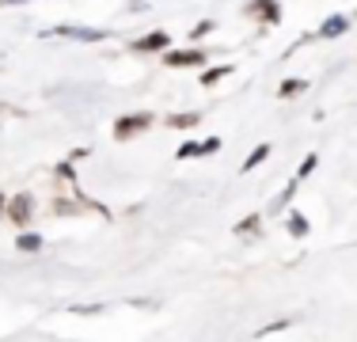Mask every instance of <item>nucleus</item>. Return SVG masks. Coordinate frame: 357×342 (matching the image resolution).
<instances>
[{
	"instance_id": "obj_17",
	"label": "nucleus",
	"mask_w": 357,
	"mask_h": 342,
	"mask_svg": "<svg viewBox=\"0 0 357 342\" xmlns=\"http://www.w3.org/2000/svg\"><path fill=\"white\" fill-rule=\"evenodd\" d=\"M54 179H61V183L76 186V168H73V160H65V164H57V168H54Z\"/></svg>"
},
{
	"instance_id": "obj_2",
	"label": "nucleus",
	"mask_w": 357,
	"mask_h": 342,
	"mask_svg": "<svg viewBox=\"0 0 357 342\" xmlns=\"http://www.w3.org/2000/svg\"><path fill=\"white\" fill-rule=\"evenodd\" d=\"M42 38H73V42H107L110 31L99 27H69V23H57V27H46Z\"/></svg>"
},
{
	"instance_id": "obj_9",
	"label": "nucleus",
	"mask_w": 357,
	"mask_h": 342,
	"mask_svg": "<svg viewBox=\"0 0 357 342\" xmlns=\"http://www.w3.org/2000/svg\"><path fill=\"white\" fill-rule=\"evenodd\" d=\"M308 91V80H301V76H289V80L278 84V99H293V96H304Z\"/></svg>"
},
{
	"instance_id": "obj_1",
	"label": "nucleus",
	"mask_w": 357,
	"mask_h": 342,
	"mask_svg": "<svg viewBox=\"0 0 357 342\" xmlns=\"http://www.w3.org/2000/svg\"><path fill=\"white\" fill-rule=\"evenodd\" d=\"M152 110H133V114H122L114 122V137L118 141H133V137H141V133H149L152 130Z\"/></svg>"
},
{
	"instance_id": "obj_11",
	"label": "nucleus",
	"mask_w": 357,
	"mask_h": 342,
	"mask_svg": "<svg viewBox=\"0 0 357 342\" xmlns=\"http://www.w3.org/2000/svg\"><path fill=\"white\" fill-rule=\"evenodd\" d=\"M262 232V213H251V217L236 221V236H259Z\"/></svg>"
},
{
	"instance_id": "obj_20",
	"label": "nucleus",
	"mask_w": 357,
	"mask_h": 342,
	"mask_svg": "<svg viewBox=\"0 0 357 342\" xmlns=\"http://www.w3.org/2000/svg\"><path fill=\"white\" fill-rule=\"evenodd\" d=\"M285 327H293V320H278V323H266V327H259L255 335L259 339H266V335H278V331H285Z\"/></svg>"
},
{
	"instance_id": "obj_16",
	"label": "nucleus",
	"mask_w": 357,
	"mask_h": 342,
	"mask_svg": "<svg viewBox=\"0 0 357 342\" xmlns=\"http://www.w3.org/2000/svg\"><path fill=\"white\" fill-rule=\"evenodd\" d=\"M316 168H319V156H316V152H308V156L301 160V168H296V175H293V179H296V183H304V179H308Z\"/></svg>"
},
{
	"instance_id": "obj_8",
	"label": "nucleus",
	"mask_w": 357,
	"mask_h": 342,
	"mask_svg": "<svg viewBox=\"0 0 357 342\" xmlns=\"http://www.w3.org/2000/svg\"><path fill=\"white\" fill-rule=\"evenodd\" d=\"M198 122H202L198 110H178V114H167V118H164L167 130H194Z\"/></svg>"
},
{
	"instance_id": "obj_13",
	"label": "nucleus",
	"mask_w": 357,
	"mask_h": 342,
	"mask_svg": "<svg viewBox=\"0 0 357 342\" xmlns=\"http://www.w3.org/2000/svg\"><path fill=\"white\" fill-rule=\"evenodd\" d=\"M262 160H270V144H266V141H262V144H255V149H251V156L243 160V168H240V171H255V168L262 164Z\"/></svg>"
},
{
	"instance_id": "obj_22",
	"label": "nucleus",
	"mask_w": 357,
	"mask_h": 342,
	"mask_svg": "<svg viewBox=\"0 0 357 342\" xmlns=\"http://www.w3.org/2000/svg\"><path fill=\"white\" fill-rule=\"evenodd\" d=\"M194 156H198V141H183V144H178L175 160H194Z\"/></svg>"
},
{
	"instance_id": "obj_24",
	"label": "nucleus",
	"mask_w": 357,
	"mask_h": 342,
	"mask_svg": "<svg viewBox=\"0 0 357 342\" xmlns=\"http://www.w3.org/2000/svg\"><path fill=\"white\" fill-rule=\"evenodd\" d=\"M8 209V194H0V213H4Z\"/></svg>"
},
{
	"instance_id": "obj_23",
	"label": "nucleus",
	"mask_w": 357,
	"mask_h": 342,
	"mask_svg": "<svg viewBox=\"0 0 357 342\" xmlns=\"http://www.w3.org/2000/svg\"><path fill=\"white\" fill-rule=\"evenodd\" d=\"M12 4H31V0H0V8H12Z\"/></svg>"
},
{
	"instance_id": "obj_18",
	"label": "nucleus",
	"mask_w": 357,
	"mask_h": 342,
	"mask_svg": "<svg viewBox=\"0 0 357 342\" xmlns=\"http://www.w3.org/2000/svg\"><path fill=\"white\" fill-rule=\"evenodd\" d=\"M220 137H206V141H198V156H213V152H220Z\"/></svg>"
},
{
	"instance_id": "obj_25",
	"label": "nucleus",
	"mask_w": 357,
	"mask_h": 342,
	"mask_svg": "<svg viewBox=\"0 0 357 342\" xmlns=\"http://www.w3.org/2000/svg\"><path fill=\"white\" fill-rule=\"evenodd\" d=\"M354 15H357V12H354Z\"/></svg>"
},
{
	"instance_id": "obj_10",
	"label": "nucleus",
	"mask_w": 357,
	"mask_h": 342,
	"mask_svg": "<svg viewBox=\"0 0 357 342\" xmlns=\"http://www.w3.org/2000/svg\"><path fill=\"white\" fill-rule=\"evenodd\" d=\"M15 251L20 255H38L42 251V236L38 232H20L15 236Z\"/></svg>"
},
{
	"instance_id": "obj_3",
	"label": "nucleus",
	"mask_w": 357,
	"mask_h": 342,
	"mask_svg": "<svg viewBox=\"0 0 357 342\" xmlns=\"http://www.w3.org/2000/svg\"><path fill=\"white\" fill-rule=\"evenodd\" d=\"M243 15H251L262 27H278V23H282V0H248V4H243Z\"/></svg>"
},
{
	"instance_id": "obj_12",
	"label": "nucleus",
	"mask_w": 357,
	"mask_h": 342,
	"mask_svg": "<svg viewBox=\"0 0 357 342\" xmlns=\"http://www.w3.org/2000/svg\"><path fill=\"white\" fill-rule=\"evenodd\" d=\"M228 73H232V65H213V68H206L198 80H202V88H213V84H220Z\"/></svg>"
},
{
	"instance_id": "obj_4",
	"label": "nucleus",
	"mask_w": 357,
	"mask_h": 342,
	"mask_svg": "<svg viewBox=\"0 0 357 342\" xmlns=\"http://www.w3.org/2000/svg\"><path fill=\"white\" fill-rule=\"evenodd\" d=\"M206 50H202V46H190V50H172V46H167L164 50V65L167 68H202V65H206Z\"/></svg>"
},
{
	"instance_id": "obj_5",
	"label": "nucleus",
	"mask_w": 357,
	"mask_h": 342,
	"mask_svg": "<svg viewBox=\"0 0 357 342\" xmlns=\"http://www.w3.org/2000/svg\"><path fill=\"white\" fill-rule=\"evenodd\" d=\"M4 217L12 221L15 228H27V225H31V217H35V198H31V194H15V198L8 202Z\"/></svg>"
},
{
	"instance_id": "obj_6",
	"label": "nucleus",
	"mask_w": 357,
	"mask_h": 342,
	"mask_svg": "<svg viewBox=\"0 0 357 342\" xmlns=\"http://www.w3.org/2000/svg\"><path fill=\"white\" fill-rule=\"evenodd\" d=\"M167 46H172V34L167 31H149V34H141V38L130 42L133 54H164Z\"/></svg>"
},
{
	"instance_id": "obj_21",
	"label": "nucleus",
	"mask_w": 357,
	"mask_h": 342,
	"mask_svg": "<svg viewBox=\"0 0 357 342\" xmlns=\"http://www.w3.org/2000/svg\"><path fill=\"white\" fill-rule=\"evenodd\" d=\"M213 27H217V23H213V20H202V23H194V31H190V38H194V42H202V38H206V34H213Z\"/></svg>"
},
{
	"instance_id": "obj_7",
	"label": "nucleus",
	"mask_w": 357,
	"mask_h": 342,
	"mask_svg": "<svg viewBox=\"0 0 357 342\" xmlns=\"http://www.w3.org/2000/svg\"><path fill=\"white\" fill-rule=\"evenodd\" d=\"M350 31V15H327V20L319 23V31H316V38H342V34Z\"/></svg>"
},
{
	"instance_id": "obj_15",
	"label": "nucleus",
	"mask_w": 357,
	"mask_h": 342,
	"mask_svg": "<svg viewBox=\"0 0 357 342\" xmlns=\"http://www.w3.org/2000/svg\"><path fill=\"white\" fill-rule=\"evenodd\" d=\"M296 186H301V183H296V179H293V183H289L285 191H282V194H278V198H274V205H270V213H282L285 205H289V202L296 198Z\"/></svg>"
},
{
	"instance_id": "obj_19",
	"label": "nucleus",
	"mask_w": 357,
	"mask_h": 342,
	"mask_svg": "<svg viewBox=\"0 0 357 342\" xmlns=\"http://www.w3.org/2000/svg\"><path fill=\"white\" fill-rule=\"evenodd\" d=\"M84 202H57L54 198V213H61V217H73V213H80Z\"/></svg>"
},
{
	"instance_id": "obj_14",
	"label": "nucleus",
	"mask_w": 357,
	"mask_h": 342,
	"mask_svg": "<svg viewBox=\"0 0 357 342\" xmlns=\"http://www.w3.org/2000/svg\"><path fill=\"white\" fill-rule=\"evenodd\" d=\"M285 228H289V236H308V217H304V213H289L285 217Z\"/></svg>"
}]
</instances>
